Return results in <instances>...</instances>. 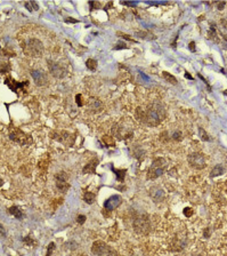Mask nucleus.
Returning a JSON list of instances; mask_svg holds the SVG:
<instances>
[{
    "instance_id": "1",
    "label": "nucleus",
    "mask_w": 227,
    "mask_h": 256,
    "mask_svg": "<svg viewBox=\"0 0 227 256\" xmlns=\"http://www.w3.org/2000/svg\"><path fill=\"white\" fill-rule=\"evenodd\" d=\"M164 118H166V108H164V105L161 103L160 101H155L145 111L144 122H146L148 126L155 127V126H158L159 123L163 121Z\"/></svg>"
},
{
    "instance_id": "2",
    "label": "nucleus",
    "mask_w": 227,
    "mask_h": 256,
    "mask_svg": "<svg viewBox=\"0 0 227 256\" xmlns=\"http://www.w3.org/2000/svg\"><path fill=\"white\" fill-rule=\"evenodd\" d=\"M22 47H23L24 53L27 56H31V57H39L43 53V45H42V42L39 39H36V38H32V39L27 40Z\"/></svg>"
},
{
    "instance_id": "3",
    "label": "nucleus",
    "mask_w": 227,
    "mask_h": 256,
    "mask_svg": "<svg viewBox=\"0 0 227 256\" xmlns=\"http://www.w3.org/2000/svg\"><path fill=\"white\" fill-rule=\"evenodd\" d=\"M134 230L138 234H147L151 230V222L149 217L146 214H139L134 220Z\"/></svg>"
},
{
    "instance_id": "4",
    "label": "nucleus",
    "mask_w": 227,
    "mask_h": 256,
    "mask_svg": "<svg viewBox=\"0 0 227 256\" xmlns=\"http://www.w3.org/2000/svg\"><path fill=\"white\" fill-rule=\"evenodd\" d=\"M167 166V161L163 158H156L154 159L148 172H147V178L148 180H155L161 176L164 172V168Z\"/></svg>"
},
{
    "instance_id": "5",
    "label": "nucleus",
    "mask_w": 227,
    "mask_h": 256,
    "mask_svg": "<svg viewBox=\"0 0 227 256\" xmlns=\"http://www.w3.org/2000/svg\"><path fill=\"white\" fill-rule=\"evenodd\" d=\"M91 252L96 256H119L113 248L103 241H95L91 247Z\"/></svg>"
},
{
    "instance_id": "6",
    "label": "nucleus",
    "mask_w": 227,
    "mask_h": 256,
    "mask_svg": "<svg viewBox=\"0 0 227 256\" xmlns=\"http://www.w3.org/2000/svg\"><path fill=\"white\" fill-rule=\"evenodd\" d=\"M188 163L195 169H203L205 167V158L200 152H193L187 158Z\"/></svg>"
},
{
    "instance_id": "7",
    "label": "nucleus",
    "mask_w": 227,
    "mask_h": 256,
    "mask_svg": "<svg viewBox=\"0 0 227 256\" xmlns=\"http://www.w3.org/2000/svg\"><path fill=\"white\" fill-rule=\"evenodd\" d=\"M55 182H56V188L59 192L65 193L70 189V184L67 183V174L65 172L57 173L55 176Z\"/></svg>"
},
{
    "instance_id": "8",
    "label": "nucleus",
    "mask_w": 227,
    "mask_h": 256,
    "mask_svg": "<svg viewBox=\"0 0 227 256\" xmlns=\"http://www.w3.org/2000/svg\"><path fill=\"white\" fill-rule=\"evenodd\" d=\"M53 138L56 140V141H58V142H61L65 147H72L74 144V141H75L74 135L70 134L67 132H61L59 134L58 133H54Z\"/></svg>"
},
{
    "instance_id": "9",
    "label": "nucleus",
    "mask_w": 227,
    "mask_h": 256,
    "mask_svg": "<svg viewBox=\"0 0 227 256\" xmlns=\"http://www.w3.org/2000/svg\"><path fill=\"white\" fill-rule=\"evenodd\" d=\"M9 137H10L12 141H15V142H17L18 144H22V145L31 143V138L18 128H14L9 134Z\"/></svg>"
},
{
    "instance_id": "10",
    "label": "nucleus",
    "mask_w": 227,
    "mask_h": 256,
    "mask_svg": "<svg viewBox=\"0 0 227 256\" xmlns=\"http://www.w3.org/2000/svg\"><path fill=\"white\" fill-rule=\"evenodd\" d=\"M112 134L118 140H127V138H130L134 135V133L131 129H127L122 127L121 125H115L112 128Z\"/></svg>"
},
{
    "instance_id": "11",
    "label": "nucleus",
    "mask_w": 227,
    "mask_h": 256,
    "mask_svg": "<svg viewBox=\"0 0 227 256\" xmlns=\"http://www.w3.org/2000/svg\"><path fill=\"white\" fill-rule=\"evenodd\" d=\"M48 67L49 71L52 73V76L55 78H64L66 76V69L64 67H62L59 63L56 62H48Z\"/></svg>"
},
{
    "instance_id": "12",
    "label": "nucleus",
    "mask_w": 227,
    "mask_h": 256,
    "mask_svg": "<svg viewBox=\"0 0 227 256\" xmlns=\"http://www.w3.org/2000/svg\"><path fill=\"white\" fill-rule=\"evenodd\" d=\"M31 76H32L33 81L36 82L37 86H46L48 83V77H47V74L43 71L32 70L31 71Z\"/></svg>"
},
{
    "instance_id": "13",
    "label": "nucleus",
    "mask_w": 227,
    "mask_h": 256,
    "mask_svg": "<svg viewBox=\"0 0 227 256\" xmlns=\"http://www.w3.org/2000/svg\"><path fill=\"white\" fill-rule=\"evenodd\" d=\"M121 203H122V198H121L120 196H118V194L112 196L107 200H105V202H104V209H106L108 212L114 210L115 208H118L120 206Z\"/></svg>"
},
{
    "instance_id": "14",
    "label": "nucleus",
    "mask_w": 227,
    "mask_h": 256,
    "mask_svg": "<svg viewBox=\"0 0 227 256\" xmlns=\"http://www.w3.org/2000/svg\"><path fill=\"white\" fill-rule=\"evenodd\" d=\"M149 196L155 202H160L164 199L166 193H164L163 189L160 188V187H152L149 189Z\"/></svg>"
},
{
    "instance_id": "15",
    "label": "nucleus",
    "mask_w": 227,
    "mask_h": 256,
    "mask_svg": "<svg viewBox=\"0 0 227 256\" xmlns=\"http://www.w3.org/2000/svg\"><path fill=\"white\" fill-rule=\"evenodd\" d=\"M98 159L94 158L90 161L88 162L83 168H82V173L83 174H96V167L98 165Z\"/></svg>"
},
{
    "instance_id": "16",
    "label": "nucleus",
    "mask_w": 227,
    "mask_h": 256,
    "mask_svg": "<svg viewBox=\"0 0 227 256\" xmlns=\"http://www.w3.org/2000/svg\"><path fill=\"white\" fill-rule=\"evenodd\" d=\"M6 85L9 86V88H10L12 90L17 92L18 88H23V86H27V81H25L24 83H18V82H16L15 80H12L10 78H7V79H6Z\"/></svg>"
},
{
    "instance_id": "17",
    "label": "nucleus",
    "mask_w": 227,
    "mask_h": 256,
    "mask_svg": "<svg viewBox=\"0 0 227 256\" xmlns=\"http://www.w3.org/2000/svg\"><path fill=\"white\" fill-rule=\"evenodd\" d=\"M133 154H134L135 158H137V159L140 161V160H143L144 157H145V151L142 148H139V147H135L134 151H133Z\"/></svg>"
},
{
    "instance_id": "18",
    "label": "nucleus",
    "mask_w": 227,
    "mask_h": 256,
    "mask_svg": "<svg viewBox=\"0 0 227 256\" xmlns=\"http://www.w3.org/2000/svg\"><path fill=\"white\" fill-rule=\"evenodd\" d=\"M112 170H113V173L115 174L117 180H118L119 182H123V181H124V176H126V173H127V169H117V168H113V167H112Z\"/></svg>"
},
{
    "instance_id": "19",
    "label": "nucleus",
    "mask_w": 227,
    "mask_h": 256,
    "mask_svg": "<svg viewBox=\"0 0 227 256\" xmlns=\"http://www.w3.org/2000/svg\"><path fill=\"white\" fill-rule=\"evenodd\" d=\"M224 172H225L224 166H223V165H217V166H214V168L211 170L210 176H211V177H216V176H219V175H221V174H224Z\"/></svg>"
},
{
    "instance_id": "20",
    "label": "nucleus",
    "mask_w": 227,
    "mask_h": 256,
    "mask_svg": "<svg viewBox=\"0 0 227 256\" xmlns=\"http://www.w3.org/2000/svg\"><path fill=\"white\" fill-rule=\"evenodd\" d=\"M88 107H89V109H91V110H97V109H99L102 107V103H101L97 98L90 97L89 101H88Z\"/></svg>"
},
{
    "instance_id": "21",
    "label": "nucleus",
    "mask_w": 227,
    "mask_h": 256,
    "mask_svg": "<svg viewBox=\"0 0 227 256\" xmlns=\"http://www.w3.org/2000/svg\"><path fill=\"white\" fill-rule=\"evenodd\" d=\"M9 213L14 215L17 220H21L22 217H23V213H22V210H21V208L20 207H17V206H13V207H10L9 208Z\"/></svg>"
},
{
    "instance_id": "22",
    "label": "nucleus",
    "mask_w": 227,
    "mask_h": 256,
    "mask_svg": "<svg viewBox=\"0 0 227 256\" xmlns=\"http://www.w3.org/2000/svg\"><path fill=\"white\" fill-rule=\"evenodd\" d=\"M95 199H96V194L93 193V192H85V196H83V200L87 202L88 205H91L94 203L95 201Z\"/></svg>"
},
{
    "instance_id": "23",
    "label": "nucleus",
    "mask_w": 227,
    "mask_h": 256,
    "mask_svg": "<svg viewBox=\"0 0 227 256\" xmlns=\"http://www.w3.org/2000/svg\"><path fill=\"white\" fill-rule=\"evenodd\" d=\"M24 6H25V8H27V11H30V12H32V11H38V9H39V6H38V4H37L36 1L25 2Z\"/></svg>"
},
{
    "instance_id": "24",
    "label": "nucleus",
    "mask_w": 227,
    "mask_h": 256,
    "mask_svg": "<svg viewBox=\"0 0 227 256\" xmlns=\"http://www.w3.org/2000/svg\"><path fill=\"white\" fill-rule=\"evenodd\" d=\"M102 140H103V142L106 144L107 147H114V145H115L114 138H113V137H111V136H108V135H104Z\"/></svg>"
},
{
    "instance_id": "25",
    "label": "nucleus",
    "mask_w": 227,
    "mask_h": 256,
    "mask_svg": "<svg viewBox=\"0 0 227 256\" xmlns=\"http://www.w3.org/2000/svg\"><path fill=\"white\" fill-rule=\"evenodd\" d=\"M199 136H200V138L202 140V141H207V142L211 141V138H210L209 134H208L207 132H204L203 128H199Z\"/></svg>"
},
{
    "instance_id": "26",
    "label": "nucleus",
    "mask_w": 227,
    "mask_h": 256,
    "mask_svg": "<svg viewBox=\"0 0 227 256\" xmlns=\"http://www.w3.org/2000/svg\"><path fill=\"white\" fill-rule=\"evenodd\" d=\"M86 65H87V67H88L90 71H95L96 67H97V61H95L93 58H89V60H87Z\"/></svg>"
},
{
    "instance_id": "27",
    "label": "nucleus",
    "mask_w": 227,
    "mask_h": 256,
    "mask_svg": "<svg viewBox=\"0 0 227 256\" xmlns=\"http://www.w3.org/2000/svg\"><path fill=\"white\" fill-rule=\"evenodd\" d=\"M162 73H163L164 79H166L167 81H169L171 85H176V83H177V80H176V78H175L174 76H171L170 73H168V72H166V71H164V72H162Z\"/></svg>"
},
{
    "instance_id": "28",
    "label": "nucleus",
    "mask_w": 227,
    "mask_h": 256,
    "mask_svg": "<svg viewBox=\"0 0 227 256\" xmlns=\"http://www.w3.org/2000/svg\"><path fill=\"white\" fill-rule=\"evenodd\" d=\"M170 138H171V140H174V141H182V140H183L182 132H179V130H176V132H174L173 134L170 135Z\"/></svg>"
},
{
    "instance_id": "29",
    "label": "nucleus",
    "mask_w": 227,
    "mask_h": 256,
    "mask_svg": "<svg viewBox=\"0 0 227 256\" xmlns=\"http://www.w3.org/2000/svg\"><path fill=\"white\" fill-rule=\"evenodd\" d=\"M54 249H55V243H50L49 245H48V248H47V254H46V256H52V253H53Z\"/></svg>"
},
{
    "instance_id": "30",
    "label": "nucleus",
    "mask_w": 227,
    "mask_h": 256,
    "mask_svg": "<svg viewBox=\"0 0 227 256\" xmlns=\"http://www.w3.org/2000/svg\"><path fill=\"white\" fill-rule=\"evenodd\" d=\"M184 215L187 216V217H191V216L193 215V209H192V208H189V207L184 208Z\"/></svg>"
},
{
    "instance_id": "31",
    "label": "nucleus",
    "mask_w": 227,
    "mask_h": 256,
    "mask_svg": "<svg viewBox=\"0 0 227 256\" xmlns=\"http://www.w3.org/2000/svg\"><path fill=\"white\" fill-rule=\"evenodd\" d=\"M89 6H90V9L94 11V9L101 7V4L99 2H95V1H89Z\"/></svg>"
},
{
    "instance_id": "32",
    "label": "nucleus",
    "mask_w": 227,
    "mask_h": 256,
    "mask_svg": "<svg viewBox=\"0 0 227 256\" xmlns=\"http://www.w3.org/2000/svg\"><path fill=\"white\" fill-rule=\"evenodd\" d=\"M118 36H121L123 39H126V40L128 41H134V39L130 37V36H128V34H126V33H121V32H118Z\"/></svg>"
},
{
    "instance_id": "33",
    "label": "nucleus",
    "mask_w": 227,
    "mask_h": 256,
    "mask_svg": "<svg viewBox=\"0 0 227 256\" xmlns=\"http://www.w3.org/2000/svg\"><path fill=\"white\" fill-rule=\"evenodd\" d=\"M86 220H87V217L85 215H79L77 217V222H78L79 224H83V223L86 222Z\"/></svg>"
},
{
    "instance_id": "34",
    "label": "nucleus",
    "mask_w": 227,
    "mask_h": 256,
    "mask_svg": "<svg viewBox=\"0 0 227 256\" xmlns=\"http://www.w3.org/2000/svg\"><path fill=\"white\" fill-rule=\"evenodd\" d=\"M75 102H77V104L79 105V107H82L83 105V103H82V96L80 94H78L75 96Z\"/></svg>"
},
{
    "instance_id": "35",
    "label": "nucleus",
    "mask_w": 227,
    "mask_h": 256,
    "mask_svg": "<svg viewBox=\"0 0 227 256\" xmlns=\"http://www.w3.org/2000/svg\"><path fill=\"white\" fill-rule=\"evenodd\" d=\"M23 241L29 245V246H32L33 245V239L31 238V237H25V238H23Z\"/></svg>"
},
{
    "instance_id": "36",
    "label": "nucleus",
    "mask_w": 227,
    "mask_h": 256,
    "mask_svg": "<svg viewBox=\"0 0 227 256\" xmlns=\"http://www.w3.org/2000/svg\"><path fill=\"white\" fill-rule=\"evenodd\" d=\"M0 236L1 237H6V230L3 228V225L0 223Z\"/></svg>"
},
{
    "instance_id": "37",
    "label": "nucleus",
    "mask_w": 227,
    "mask_h": 256,
    "mask_svg": "<svg viewBox=\"0 0 227 256\" xmlns=\"http://www.w3.org/2000/svg\"><path fill=\"white\" fill-rule=\"evenodd\" d=\"M121 48H127V46H126V43H124V42H119V43H118V46H117V47H114V49H121Z\"/></svg>"
},
{
    "instance_id": "38",
    "label": "nucleus",
    "mask_w": 227,
    "mask_h": 256,
    "mask_svg": "<svg viewBox=\"0 0 227 256\" xmlns=\"http://www.w3.org/2000/svg\"><path fill=\"white\" fill-rule=\"evenodd\" d=\"M210 233H211V230H210V228H208V229L204 231V237H205V238H209V237H210Z\"/></svg>"
},
{
    "instance_id": "39",
    "label": "nucleus",
    "mask_w": 227,
    "mask_h": 256,
    "mask_svg": "<svg viewBox=\"0 0 227 256\" xmlns=\"http://www.w3.org/2000/svg\"><path fill=\"white\" fill-rule=\"evenodd\" d=\"M121 5H124V6H135L136 2H126V1H121Z\"/></svg>"
},
{
    "instance_id": "40",
    "label": "nucleus",
    "mask_w": 227,
    "mask_h": 256,
    "mask_svg": "<svg viewBox=\"0 0 227 256\" xmlns=\"http://www.w3.org/2000/svg\"><path fill=\"white\" fill-rule=\"evenodd\" d=\"M65 22H67V23H68V22H71V23H77V22H78V20H73L72 17H68V18H66V20H65Z\"/></svg>"
},
{
    "instance_id": "41",
    "label": "nucleus",
    "mask_w": 227,
    "mask_h": 256,
    "mask_svg": "<svg viewBox=\"0 0 227 256\" xmlns=\"http://www.w3.org/2000/svg\"><path fill=\"white\" fill-rule=\"evenodd\" d=\"M194 46H195V43L192 41V42L189 43V49H191L192 52H195V47H194Z\"/></svg>"
},
{
    "instance_id": "42",
    "label": "nucleus",
    "mask_w": 227,
    "mask_h": 256,
    "mask_svg": "<svg viewBox=\"0 0 227 256\" xmlns=\"http://www.w3.org/2000/svg\"><path fill=\"white\" fill-rule=\"evenodd\" d=\"M217 5H218V9H220V11L225 7V2H219V4H217Z\"/></svg>"
},
{
    "instance_id": "43",
    "label": "nucleus",
    "mask_w": 227,
    "mask_h": 256,
    "mask_svg": "<svg viewBox=\"0 0 227 256\" xmlns=\"http://www.w3.org/2000/svg\"><path fill=\"white\" fill-rule=\"evenodd\" d=\"M185 77H186L187 79H191V80L193 79V77H192V76H191V74H189L188 72H186V73H185Z\"/></svg>"
},
{
    "instance_id": "44",
    "label": "nucleus",
    "mask_w": 227,
    "mask_h": 256,
    "mask_svg": "<svg viewBox=\"0 0 227 256\" xmlns=\"http://www.w3.org/2000/svg\"><path fill=\"white\" fill-rule=\"evenodd\" d=\"M3 185V181H2V178L0 177V187H2Z\"/></svg>"
},
{
    "instance_id": "45",
    "label": "nucleus",
    "mask_w": 227,
    "mask_h": 256,
    "mask_svg": "<svg viewBox=\"0 0 227 256\" xmlns=\"http://www.w3.org/2000/svg\"><path fill=\"white\" fill-rule=\"evenodd\" d=\"M224 94H225V95H227V90H225V92H224Z\"/></svg>"
},
{
    "instance_id": "46",
    "label": "nucleus",
    "mask_w": 227,
    "mask_h": 256,
    "mask_svg": "<svg viewBox=\"0 0 227 256\" xmlns=\"http://www.w3.org/2000/svg\"><path fill=\"white\" fill-rule=\"evenodd\" d=\"M226 192H227V188H226Z\"/></svg>"
}]
</instances>
